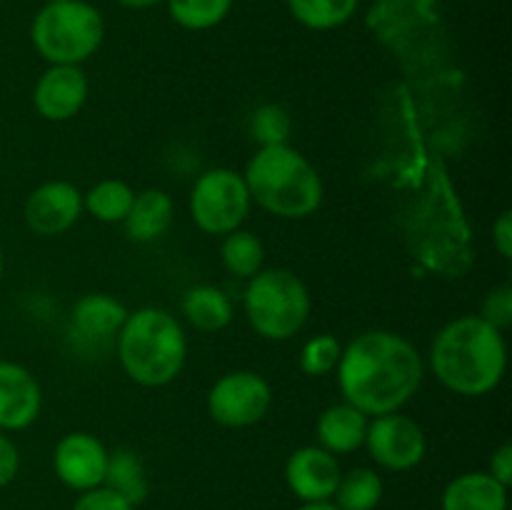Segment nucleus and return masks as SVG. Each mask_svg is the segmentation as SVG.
<instances>
[{"label": "nucleus", "instance_id": "f257e3e1", "mask_svg": "<svg viewBox=\"0 0 512 510\" xmlns=\"http://www.w3.org/2000/svg\"><path fill=\"white\" fill-rule=\"evenodd\" d=\"M338 383L345 403L360 413H398L423 383V358L403 335L368 330L340 353Z\"/></svg>", "mask_w": 512, "mask_h": 510}, {"label": "nucleus", "instance_id": "f03ea898", "mask_svg": "<svg viewBox=\"0 0 512 510\" xmlns=\"http://www.w3.org/2000/svg\"><path fill=\"white\" fill-rule=\"evenodd\" d=\"M430 365L435 378L453 393L468 398L488 395L508 368L503 330L485 323L480 315H463L435 335Z\"/></svg>", "mask_w": 512, "mask_h": 510}, {"label": "nucleus", "instance_id": "7ed1b4c3", "mask_svg": "<svg viewBox=\"0 0 512 510\" xmlns=\"http://www.w3.org/2000/svg\"><path fill=\"white\" fill-rule=\"evenodd\" d=\"M250 200L278 218L300 220L323 203V180L303 153L290 145L260 148L243 173Z\"/></svg>", "mask_w": 512, "mask_h": 510}, {"label": "nucleus", "instance_id": "20e7f679", "mask_svg": "<svg viewBox=\"0 0 512 510\" xmlns=\"http://www.w3.org/2000/svg\"><path fill=\"white\" fill-rule=\"evenodd\" d=\"M118 358L125 375L143 388L173 383L188 358L183 325L163 308L135 310L118 333Z\"/></svg>", "mask_w": 512, "mask_h": 510}, {"label": "nucleus", "instance_id": "39448f33", "mask_svg": "<svg viewBox=\"0 0 512 510\" xmlns=\"http://www.w3.org/2000/svg\"><path fill=\"white\" fill-rule=\"evenodd\" d=\"M103 15L85 0L48 3L30 28L35 50L50 65H80L103 45Z\"/></svg>", "mask_w": 512, "mask_h": 510}, {"label": "nucleus", "instance_id": "423d86ee", "mask_svg": "<svg viewBox=\"0 0 512 510\" xmlns=\"http://www.w3.org/2000/svg\"><path fill=\"white\" fill-rule=\"evenodd\" d=\"M243 305L260 338L290 340L308 323L310 293L290 270H260L245 288Z\"/></svg>", "mask_w": 512, "mask_h": 510}, {"label": "nucleus", "instance_id": "0eeeda50", "mask_svg": "<svg viewBox=\"0 0 512 510\" xmlns=\"http://www.w3.org/2000/svg\"><path fill=\"white\" fill-rule=\"evenodd\" d=\"M248 185L243 175L230 168L205 170L190 193V213L195 225L208 235H228L250 215Z\"/></svg>", "mask_w": 512, "mask_h": 510}, {"label": "nucleus", "instance_id": "6e6552de", "mask_svg": "<svg viewBox=\"0 0 512 510\" xmlns=\"http://www.w3.org/2000/svg\"><path fill=\"white\" fill-rule=\"evenodd\" d=\"M273 405V390L263 375L235 370L215 380L208 393L210 418L225 428H248L260 423Z\"/></svg>", "mask_w": 512, "mask_h": 510}, {"label": "nucleus", "instance_id": "1a4fd4ad", "mask_svg": "<svg viewBox=\"0 0 512 510\" xmlns=\"http://www.w3.org/2000/svg\"><path fill=\"white\" fill-rule=\"evenodd\" d=\"M363 445H368V453L373 455L375 463L398 473L420 465L428 453L423 428L413 418L400 413L375 415L373 420H368Z\"/></svg>", "mask_w": 512, "mask_h": 510}, {"label": "nucleus", "instance_id": "9d476101", "mask_svg": "<svg viewBox=\"0 0 512 510\" xmlns=\"http://www.w3.org/2000/svg\"><path fill=\"white\" fill-rule=\"evenodd\" d=\"M83 213V193L68 180H50L28 195L23 218L35 235H60Z\"/></svg>", "mask_w": 512, "mask_h": 510}, {"label": "nucleus", "instance_id": "9b49d317", "mask_svg": "<svg viewBox=\"0 0 512 510\" xmlns=\"http://www.w3.org/2000/svg\"><path fill=\"white\" fill-rule=\"evenodd\" d=\"M53 468L60 483L85 493L103 485L108 470V448L90 433H68L55 445Z\"/></svg>", "mask_w": 512, "mask_h": 510}, {"label": "nucleus", "instance_id": "f8f14e48", "mask_svg": "<svg viewBox=\"0 0 512 510\" xmlns=\"http://www.w3.org/2000/svg\"><path fill=\"white\" fill-rule=\"evenodd\" d=\"M88 90V78L80 65H50L35 83L33 105L40 118L65 123L80 113Z\"/></svg>", "mask_w": 512, "mask_h": 510}, {"label": "nucleus", "instance_id": "ddd939ff", "mask_svg": "<svg viewBox=\"0 0 512 510\" xmlns=\"http://www.w3.org/2000/svg\"><path fill=\"white\" fill-rule=\"evenodd\" d=\"M340 475L343 473L335 455L320 445L298 448L285 463V483L303 503H323L333 498Z\"/></svg>", "mask_w": 512, "mask_h": 510}, {"label": "nucleus", "instance_id": "4468645a", "mask_svg": "<svg viewBox=\"0 0 512 510\" xmlns=\"http://www.w3.org/2000/svg\"><path fill=\"white\" fill-rule=\"evenodd\" d=\"M43 393L25 365L0 360V430H23L35 423Z\"/></svg>", "mask_w": 512, "mask_h": 510}, {"label": "nucleus", "instance_id": "2eb2a0df", "mask_svg": "<svg viewBox=\"0 0 512 510\" xmlns=\"http://www.w3.org/2000/svg\"><path fill=\"white\" fill-rule=\"evenodd\" d=\"M443 510H508V488L490 473H463L445 485Z\"/></svg>", "mask_w": 512, "mask_h": 510}, {"label": "nucleus", "instance_id": "dca6fc26", "mask_svg": "<svg viewBox=\"0 0 512 510\" xmlns=\"http://www.w3.org/2000/svg\"><path fill=\"white\" fill-rule=\"evenodd\" d=\"M318 433L320 448H325L333 455H345L358 450L365 443V433H368V415L360 413L358 408L348 403L333 405V408L323 410L315 425Z\"/></svg>", "mask_w": 512, "mask_h": 510}, {"label": "nucleus", "instance_id": "f3484780", "mask_svg": "<svg viewBox=\"0 0 512 510\" xmlns=\"http://www.w3.org/2000/svg\"><path fill=\"white\" fill-rule=\"evenodd\" d=\"M125 233L138 243H150L160 235L168 233L173 223V200L165 190L150 188L143 193H135L133 205L125 215Z\"/></svg>", "mask_w": 512, "mask_h": 510}, {"label": "nucleus", "instance_id": "a211bd4d", "mask_svg": "<svg viewBox=\"0 0 512 510\" xmlns=\"http://www.w3.org/2000/svg\"><path fill=\"white\" fill-rule=\"evenodd\" d=\"M128 308L105 293L83 295L73 305V328L93 340L113 338L128 320Z\"/></svg>", "mask_w": 512, "mask_h": 510}, {"label": "nucleus", "instance_id": "6ab92c4d", "mask_svg": "<svg viewBox=\"0 0 512 510\" xmlns=\"http://www.w3.org/2000/svg\"><path fill=\"white\" fill-rule=\"evenodd\" d=\"M183 313L190 323L205 333L228 328L233 320V303L228 295L213 285H195L185 293Z\"/></svg>", "mask_w": 512, "mask_h": 510}, {"label": "nucleus", "instance_id": "aec40b11", "mask_svg": "<svg viewBox=\"0 0 512 510\" xmlns=\"http://www.w3.org/2000/svg\"><path fill=\"white\" fill-rule=\"evenodd\" d=\"M105 488L115 490L130 505H140L148 498V478H145L143 460L130 448H118L108 453V470H105Z\"/></svg>", "mask_w": 512, "mask_h": 510}, {"label": "nucleus", "instance_id": "412c9836", "mask_svg": "<svg viewBox=\"0 0 512 510\" xmlns=\"http://www.w3.org/2000/svg\"><path fill=\"white\" fill-rule=\"evenodd\" d=\"M333 498L340 510H375L383 500V480L375 470L353 468L340 475Z\"/></svg>", "mask_w": 512, "mask_h": 510}, {"label": "nucleus", "instance_id": "4be33fe9", "mask_svg": "<svg viewBox=\"0 0 512 510\" xmlns=\"http://www.w3.org/2000/svg\"><path fill=\"white\" fill-rule=\"evenodd\" d=\"M220 260H223L228 273L250 280L263 270L265 248L258 235L238 228L225 235L223 245H220Z\"/></svg>", "mask_w": 512, "mask_h": 510}, {"label": "nucleus", "instance_id": "5701e85b", "mask_svg": "<svg viewBox=\"0 0 512 510\" xmlns=\"http://www.w3.org/2000/svg\"><path fill=\"white\" fill-rule=\"evenodd\" d=\"M133 198V188L123 180H100L83 195V210H88L100 223H123Z\"/></svg>", "mask_w": 512, "mask_h": 510}, {"label": "nucleus", "instance_id": "b1692460", "mask_svg": "<svg viewBox=\"0 0 512 510\" xmlns=\"http://www.w3.org/2000/svg\"><path fill=\"white\" fill-rule=\"evenodd\" d=\"M360 0H288V8L300 25L310 30H333L348 23Z\"/></svg>", "mask_w": 512, "mask_h": 510}, {"label": "nucleus", "instance_id": "393cba45", "mask_svg": "<svg viewBox=\"0 0 512 510\" xmlns=\"http://www.w3.org/2000/svg\"><path fill=\"white\" fill-rule=\"evenodd\" d=\"M233 0H168L170 18L185 30H208L228 18Z\"/></svg>", "mask_w": 512, "mask_h": 510}, {"label": "nucleus", "instance_id": "a878e982", "mask_svg": "<svg viewBox=\"0 0 512 510\" xmlns=\"http://www.w3.org/2000/svg\"><path fill=\"white\" fill-rule=\"evenodd\" d=\"M250 133L258 140L260 148L270 145H288L290 133H293V118L280 105H260L250 120Z\"/></svg>", "mask_w": 512, "mask_h": 510}, {"label": "nucleus", "instance_id": "bb28decb", "mask_svg": "<svg viewBox=\"0 0 512 510\" xmlns=\"http://www.w3.org/2000/svg\"><path fill=\"white\" fill-rule=\"evenodd\" d=\"M340 353H343V348H340V343L333 335H315L300 350V370L305 375H310V378L328 375L330 370L338 368Z\"/></svg>", "mask_w": 512, "mask_h": 510}, {"label": "nucleus", "instance_id": "cd10ccee", "mask_svg": "<svg viewBox=\"0 0 512 510\" xmlns=\"http://www.w3.org/2000/svg\"><path fill=\"white\" fill-rule=\"evenodd\" d=\"M480 318L498 330L508 328V325L512 323V288L510 285H500V288L490 290V293L485 295L483 305H480Z\"/></svg>", "mask_w": 512, "mask_h": 510}, {"label": "nucleus", "instance_id": "c85d7f7f", "mask_svg": "<svg viewBox=\"0 0 512 510\" xmlns=\"http://www.w3.org/2000/svg\"><path fill=\"white\" fill-rule=\"evenodd\" d=\"M73 510H133V505L125 498H120L115 490L98 485L93 490H85L78 500H75Z\"/></svg>", "mask_w": 512, "mask_h": 510}, {"label": "nucleus", "instance_id": "c756f323", "mask_svg": "<svg viewBox=\"0 0 512 510\" xmlns=\"http://www.w3.org/2000/svg\"><path fill=\"white\" fill-rule=\"evenodd\" d=\"M20 468V455L13 440L0 433V488L13 483Z\"/></svg>", "mask_w": 512, "mask_h": 510}, {"label": "nucleus", "instance_id": "7c9ffc66", "mask_svg": "<svg viewBox=\"0 0 512 510\" xmlns=\"http://www.w3.org/2000/svg\"><path fill=\"white\" fill-rule=\"evenodd\" d=\"M493 243L495 250L500 253V258L510 260L512 258V213L503 210L498 215V220L493 223Z\"/></svg>", "mask_w": 512, "mask_h": 510}, {"label": "nucleus", "instance_id": "2f4dec72", "mask_svg": "<svg viewBox=\"0 0 512 510\" xmlns=\"http://www.w3.org/2000/svg\"><path fill=\"white\" fill-rule=\"evenodd\" d=\"M490 475H493L498 483H503L505 488H510L512 483V445L505 443L490 458Z\"/></svg>", "mask_w": 512, "mask_h": 510}, {"label": "nucleus", "instance_id": "473e14b6", "mask_svg": "<svg viewBox=\"0 0 512 510\" xmlns=\"http://www.w3.org/2000/svg\"><path fill=\"white\" fill-rule=\"evenodd\" d=\"M120 5L125 8H133V10H143V8H153V5L163 3V0H118Z\"/></svg>", "mask_w": 512, "mask_h": 510}, {"label": "nucleus", "instance_id": "72a5a7b5", "mask_svg": "<svg viewBox=\"0 0 512 510\" xmlns=\"http://www.w3.org/2000/svg\"><path fill=\"white\" fill-rule=\"evenodd\" d=\"M298 510H340V508L335 503H330V500H323V503H305L303 508Z\"/></svg>", "mask_w": 512, "mask_h": 510}, {"label": "nucleus", "instance_id": "f704fd0d", "mask_svg": "<svg viewBox=\"0 0 512 510\" xmlns=\"http://www.w3.org/2000/svg\"><path fill=\"white\" fill-rule=\"evenodd\" d=\"M0 278H3V253H0Z\"/></svg>", "mask_w": 512, "mask_h": 510}, {"label": "nucleus", "instance_id": "c9c22d12", "mask_svg": "<svg viewBox=\"0 0 512 510\" xmlns=\"http://www.w3.org/2000/svg\"><path fill=\"white\" fill-rule=\"evenodd\" d=\"M48 3H63V0H48Z\"/></svg>", "mask_w": 512, "mask_h": 510}]
</instances>
